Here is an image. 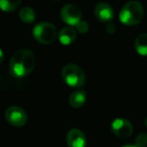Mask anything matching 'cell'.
Returning a JSON list of instances; mask_svg holds the SVG:
<instances>
[{"instance_id": "1", "label": "cell", "mask_w": 147, "mask_h": 147, "mask_svg": "<svg viewBox=\"0 0 147 147\" xmlns=\"http://www.w3.org/2000/svg\"><path fill=\"white\" fill-rule=\"evenodd\" d=\"M35 67V55L30 49H19L12 55L9 61V73L17 79L27 76Z\"/></svg>"}, {"instance_id": "2", "label": "cell", "mask_w": 147, "mask_h": 147, "mask_svg": "<svg viewBox=\"0 0 147 147\" xmlns=\"http://www.w3.org/2000/svg\"><path fill=\"white\" fill-rule=\"evenodd\" d=\"M144 15V8L137 0H131L126 2L121 8L119 19L125 25H136L142 20Z\"/></svg>"}, {"instance_id": "3", "label": "cell", "mask_w": 147, "mask_h": 147, "mask_svg": "<svg viewBox=\"0 0 147 147\" xmlns=\"http://www.w3.org/2000/svg\"><path fill=\"white\" fill-rule=\"evenodd\" d=\"M61 78L67 85L73 88H82L86 81L84 69L76 63H67L61 69Z\"/></svg>"}, {"instance_id": "4", "label": "cell", "mask_w": 147, "mask_h": 147, "mask_svg": "<svg viewBox=\"0 0 147 147\" xmlns=\"http://www.w3.org/2000/svg\"><path fill=\"white\" fill-rule=\"evenodd\" d=\"M32 35L38 42L49 45L55 40V38L59 36V32L55 24L49 21H42V22L37 23L33 27Z\"/></svg>"}, {"instance_id": "5", "label": "cell", "mask_w": 147, "mask_h": 147, "mask_svg": "<svg viewBox=\"0 0 147 147\" xmlns=\"http://www.w3.org/2000/svg\"><path fill=\"white\" fill-rule=\"evenodd\" d=\"M61 17L69 26H76L82 20V9L73 3L65 4L61 10Z\"/></svg>"}, {"instance_id": "6", "label": "cell", "mask_w": 147, "mask_h": 147, "mask_svg": "<svg viewBox=\"0 0 147 147\" xmlns=\"http://www.w3.org/2000/svg\"><path fill=\"white\" fill-rule=\"evenodd\" d=\"M5 119L13 126L21 127L26 123L27 115L22 108L16 105H12L5 110Z\"/></svg>"}, {"instance_id": "7", "label": "cell", "mask_w": 147, "mask_h": 147, "mask_svg": "<svg viewBox=\"0 0 147 147\" xmlns=\"http://www.w3.org/2000/svg\"><path fill=\"white\" fill-rule=\"evenodd\" d=\"M111 129L116 136L121 138L130 137L133 133L132 123L124 118H116L111 123Z\"/></svg>"}, {"instance_id": "8", "label": "cell", "mask_w": 147, "mask_h": 147, "mask_svg": "<svg viewBox=\"0 0 147 147\" xmlns=\"http://www.w3.org/2000/svg\"><path fill=\"white\" fill-rule=\"evenodd\" d=\"M94 13H95L96 18L98 19L99 21L104 22V23L111 22V20L114 18V10H113V7L107 2H99L98 4L95 6Z\"/></svg>"}, {"instance_id": "9", "label": "cell", "mask_w": 147, "mask_h": 147, "mask_svg": "<svg viewBox=\"0 0 147 147\" xmlns=\"http://www.w3.org/2000/svg\"><path fill=\"white\" fill-rule=\"evenodd\" d=\"M67 143L69 147H86V135L81 129L71 128L67 134Z\"/></svg>"}, {"instance_id": "10", "label": "cell", "mask_w": 147, "mask_h": 147, "mask_svg": "<svg viewBox=\"0 0 147 147\" xmlns=\"http://www.w3.org/2000/svg\"><path fill=\"white\" fill-rule=\"evenodd\" d=\"M77 35H78V31L76 30V28H74L71 26H67L59 30L57 38H59L61 43L67 45L73 43L74 41L76 40Z\"/></svg>"}, {"instance_id": "11", "label": "cell", "mask_w": 147, "mask_h": 147, "mask_svg": "<svg viewBox=\"0 0 147 147\" xmlns=\"http://www.w3.org/2000/svg\"><path fill=\"white\" fill-rule=\"evenodd\" d=\"M87 101V94L84 90H76L74 91L71 95H69V105L74 108H80L86 103Z\"/></svg>"}, {"instance_id": "12", "label": "cell", "mask_w": 147, "mask_h": 147, "mask_svg": "<svg viewBox=\"0 0 147 147\" xmlns=\"http://www.w3.org/2000/svg\"><path fill=\"white\" fill-rule=\"evenodd\" d=\"M134 47L141 55H147V33H140L135 38Z\"/></svg>"}, {"instance_id": "13", "label": "cell", "mask_w": 147, "mask_h": 147, "mask_svg": "<svg viewBox=\"0 0 147 147\" xmlns=\"http://www.w3.org/2000/svg\"><path fill=\"white\" fill-rule=\"evenodd\" d=\"M19 17L23 22L30 23L35 20V12L31 7L24 6L19 11Z\"/></svg>"}, {"instance_id": "14", "label": "cell", "mask_w": 147, "mask_h": 147, "mask_svg": "<svg viewBox=\"0 0 147 147\" xmlns=\"http://www.w3.org/2000/svg\"><path fill=\"white\" fill-rule=\"evenodd\" d=\"M20 0H1L0 1V7L3 11L11 12L16 10L20 5Z\"/></svg>"}, {"instance_id": "15", "label": "cell", "mask_w": 147, "mask_h": 147, "mask_svg": "<svg viewBox=\"0 0 147 147\" xmlns=\"http://www.w3.org/2000/svg\"><path fill=\"white\" fill-rule=\"evenodd\" d=\"M135 146L136 147H146L147 146V134L140 133L135 139Z\"/></svg>"}, {"instance_id": "16", "label": "cell", "mask_w": 147, "mask_h": 147, "mask_svg": "<svg viewBox=\"0 0 147 147\" xmlns=\"http://www.w3.org/2000/svg\"><path fill=\"white\" fill-rule=\"evenodd\" d=\"M89 28H90L89 23L87 22V21L83 20V19L76 25V30L80 33H87L89 30Z\"/></svg>"}, {"instance_id": "17", "label": "cell", "mask_w": 147, "mask_h": 147, "mask_svg": "<svg viewBox=\"0 0 147 147\" xmlns=\"http://www.w3.org/2000/svg\"><path fill=\"white\" fill-rule=\"evenodd\" d=\"M106 31L109 33V34H112V33H114L115 31H116V26H115L113 23H111V22H109V23H107L106 24Z\"/></svg>"}, {"instance_id": "18", "label": "cell", "mask_w": 147, "mask_h": 147, "mask_svg": "<svg viewBox=\"0 0 147 147\" xmlns=\"http://www.w3.org/2000/svg\"><path fill=\"white\" fill-rule=\"evenodd\" d=\"M122 147H136V146H135V144H126Z\"/></svg>"}, {"instance_id": "19", "label": "cell", "mask_w": 147, "mask_h": 147, "mask_svg": "<svg viewBox=\"0 0 147 147\" xmlns=\"http://www.w3.org/2000/svg\"><path fill=\"white\" fill-rule=\"evenodd\" d=\"M144 124H145V126L147 127V117L145 118V120H144Z\"/></svg>"}]
</instances>
